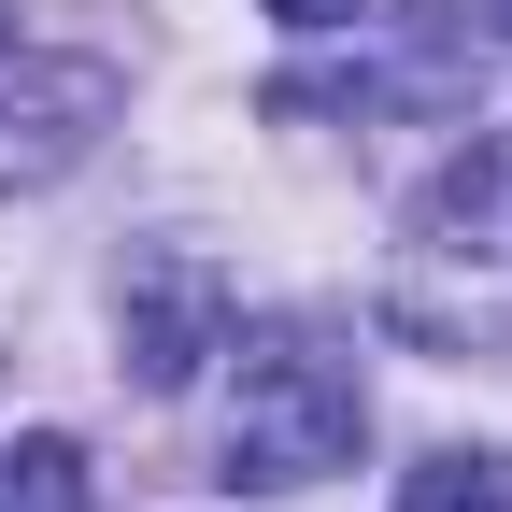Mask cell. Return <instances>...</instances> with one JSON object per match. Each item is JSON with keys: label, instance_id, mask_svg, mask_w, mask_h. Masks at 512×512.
Wrapping results in <instances>:
<instances>
[{"label": "cell", "instance_id": "cell-5", "mask_svg": "<svg viewBox=\"0 0 512 512\" xmlns=\"http://www.w3.org/2000/svg\"><path fill=\"white\" fill-rule=\"evenodd\" d=\"M0 512H86V441L72 427H15L0 441Z\"/></svg>", "mask_w": 512, "mask_h": 512}, {"label": "cell", "instance_id": "cell-4", "mask_svg": "<svg viewBox=\"0 0 512 512\" xmlns=\"http://www.w3.org/2000/svg\"><path fill=\"white\" fill-rule=\"evenodd\" d=\"M114 342H128V384L143 399H185L200 356H228V271L200 242H143L114 285Z\"/></svg>", "mask_w": 512, "mask_h": 512}, {"label": "cell", "instance_id": "cell-6", "mask_svg": "<svg viewBox=\"0 0 512 512\" xmlns=\"http://www.w3.org/2000/svg\"><path fill=\"white\" fill-rule=\"evenodd\" d=\"M399 512H512V456L498 441H441L427 470H399Z\"/></svg>", "mask_w": 512, "mask_h": 512}, {"label": "cell", "instance_id": "cell-8", "mask_svg": "<svg viewBox=\"0 0 512 512\" xmlns=\"http://www.w3.org/2000/svg\"><path fill=\"white\" fill-rule=\"evenodd\" d=\"M484 15H498V43H512V0H484Z\"/></svg>", "mask_w": 512, "mask_h": 512}, {"label": "cell", "instance_id": "cell-3", "mask_svg": "<svg viewBox=\"0 0 512 512\" xmlns=\"http://www.w3.org/2000/svg\"><path fill=\"white\" fill-rule=\"evenodd\" d=\"M114 114H128L114 57H72V43H15V57H0V185H57V171H86Z\"/></svg>", "mask_w": 512, "mask_h": 512}, {"label": "cell", "instance_id": "cell-2", "mask_svg": "<svg viewBox=\"0 0 512 512\" xmlns=\"http://www.w3.org/2000/svg\"><path fill=\"white\" fill-rule=\"evenodd\" d=\"M427 271H484L441 313V342H512V128H484V143L413 200V271L399 285H427Z\"/></svg>", "mask_w": 512, "mask_h": 512}, {"label": "cell", "instance_id": "cell-7", "mask_svg": "<svg viewBox=\"0 0 512 512\" xmlns=\"http://www.w3.org/2000/svg\"><path fill=\"white\" fill-rule=\"evenodd\" d=\"M285 29H370V0H271Z\"/></svg>", "mask_w": 512, "mask_h": 512}, {"label": "cell", "instance_id": "cell-1", "mask_svg": "<svg viewBox=\"0 0 512 512\" xmlns=\"http://www.w3.org/2000/svg\"><path fill=\"white\" fill-rule=\"evenodd\" d=\"M356 441H370V384L328 328H256L242 370H228V427H214V484L228 498H299V484H328L356 470Z\"/></svg>", "mask_w": 512, "mask_h": 512}]
</instances>
